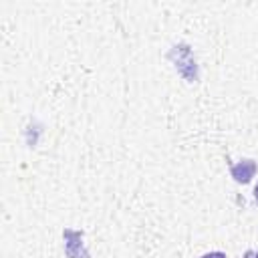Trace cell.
Masks as SVG:
<instances>
[{
    "label": "cell",
    "mask_w": 258,
    "mask_h": 258,
    "mask_svg": "<svg viewBox=\"0 0 258 258\" xmlns=\"http://www.w3.org/2000/svg\"><path fill=\"white\" fill-rule=\"evenodd\" d=\"M64 252L69 258H81V252L87 254L83 250V232L79 230H64Z\"/></svg>",
    "instance_id": "1"
},
{
    "label": "cell",
    "mask_w": 258,
    "mask_h": 258,
    "mask_svg": "<svg viewBox=\"0 0 258 258\" xmlns=\"http://www.w3.org/2000/svg\"><path fill=\"white\" fill-rule=\"evenodd\" d=\"M230 173H232V177H234L238 183H248V181L254 177V173H256V161H252V159H242L240 163H234V165L230 167Z\"/></svg>",
    "instance_id": "2"
},
{
    "label": "cell",
    "mask_w": 258,
    "mask_h": 258,
    "mask_svg": "<svg viewBox=\"0 0 258 258\" xmlns=\"http://www.w3.org/2000/svg\"><path fill=\"white\" fill-rule=\"evenodd\" d=\"M202 258H226V254H224V252H218V250H216V252H208V254H204Z\"/></svg>",
    "instance_id": "3"
},
{
    "label": "cell",
    "mask_w": 258,
    "mask_h": 258,
    "mask_svg": "<svg viewBox=\"0 0 258 258\" xmlns=\"http://www.w3.org/2000/svg\"><path fill=\"white\" fill-rule=\"evenodd\" d=\"M254 200H256V204H258V183H256V187H254Z\"/></svg>",
    "instance_id": "4"
},
{
    "label": "cell",
    "mask_w": 258,
    "mask_h": 258,
    "mask_svg": "<svg viewBox=\"0 0 258 258\" xmlns=\"http://www.w3.org/2000/svg\"><path fill=\"white\" fill-rule=\"evenodd\" d=\"M254 258H258V252H256V254H254Z\"/></svg>",
    "instance_id": "5"
}]
</instances>
